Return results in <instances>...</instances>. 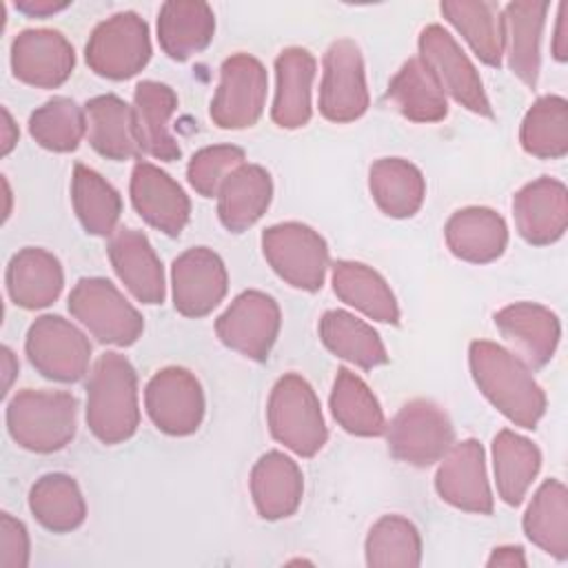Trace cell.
I'll list each match as a JSON object with an SVG mask.
<instances>
[{
	"instance_id": "cell-1",
	"label": "cell",
	"mask_w": 568,
	"mask_h": 568,
	"mask_svg": "<svg viewBox=\"0 0 568 568\" xmlns=\"http://www.w3.org/2000/svg\"><path fill=\"white\" fill-rule=\"evenodd\" d=\"M468 364L481 395L506 419L526 430L537 428L546 413V393L521 357L495 342L475 339Z\"/></svg>"
},
{
	"instance_id": "cell-2",
	"label": "cell",
	"mask_w": 568,
	"mask_h": 568,
	"mask_svg": "<svg viewBox=\"0 0 568 568\" xmlns=\"http://www.w3.org/2000/svg\"><path fill=\"white\" fill-rule=\"evenodd\" d=\"M87 426L106 446L131 439L140 426L138 375L120 353H104L87 382Z\"/></svg>"
},
{
	"instance_id": "cell-3",
	"label": "cell",
	"mask_w": 568,
	"mask_h": 568,
	"mask_svg": "<svg viewBox=\"0 0 568 568\" xmlns=\"http://www.w3.org/2000/svg\"><path fill=\"white\" fill-rule=\"evenodd\" d=\"M7 430L24 450H62L78 430V399L64 390H18L7 404Z\"/></svg>"
},
{
	"instance_id": "cell-4",
	"label": "cell",
	"mask_w": 568,
	"mask_h": 568,
	"mask_svg": "<svg viewBox=\"0 0 568 568\" xmlns=\"http://www.w3.org/2000/svg\"><path fill=\"white\" fill-rule=\"evenodd\" d=\"M266 422L273 439L300 457L317 455L328 439L320 399L297 373H286L273 384Z\"/></svg>"
},
{
	"instance_id": "cell-5",
	"label": "cell",
	"mask_w": 568,
	"mask_h": 568,
	"mask_svg": "<svg viewBox=\"0 0 568 568\" xmlns=\"http://www.w3.org/2000/svg\"><path fill=\"white\" fill-rule=\"evenodd\" d=\"M71 315L100 342L131 346L144 331L140 311L106 277H82L69 293Z\"/></svg>"
},
{
	"instance_id": "cell-6",
	"label": "cell",
	"mask_w": 568,
	"mask_h": 568,
	"mask_svg": "<svg viewBox=\"0 0 568 568\" xmlns=\"http://www.w3.org/2000/svg\"><path fill=\"white\" fill-rule=\"evenodd\" d=\"M390 455L408 466L426 468L439 462L455 444V428L446 410L424 397L406 402L386 424Z\"/></svg>"
},
{
	"instance_id": "cell-7",
	"label": "cell",
	"mask_w": 568,
	"mask_h": 568,
	"mask_svg": "<svg viewBox=\"0 0 568 568\" xmlns=\"http://www.w3.org/2000/svg\"><path fill=\"white\" fill-rule=\"evenodd\" d=\"M268 266L293 288L320 291L328 271L326 240L302 222H280L262 233Z\"/></svg>"
},
{
	"instance_id": "cell-8",
	"label": "cell",
	"mask_w": 568,
	"mask_h": 568,
	"mask_svg": "<svg viewBox=\"0 0 568 568\" xmlns=\"http://www.w3.org/2000/svg\"><path fill=\"white\" fill-rule=\"evenodd\" d=\"M84 60L102 78H133L151 60L149 24L135 11H120L102 20L89 36Z\"/></svg>"
},
{
	"instance_id": "cell-9",
	"label": "cell",
	"mask_w": 568,
	"mask_h": 568,
	"mask_svg": "<svg viewBox=\"0 0 568 568\" xmlns=\"http://www.w3.org/2000/svg\"><path fill=\"white\" fill-rule=\"evenodd\" d=\"M24 353L42 377L71 384L82 379L89 371L91 342L69 320L42 315L27 331Z\"/></svg>"
},
{
	"instance_id": "cell-10",
	"label": "cell",
	"mask_w": 568,
	"mask_h": 568,
	"mask_svg": "<svg viewBox=\"0 0 568 568\" xmlns=\"http://www.w3.org/2000/svg\"><path fill=\"white\" fill-rule=\"evenodd\" d=\"M417 47L419 60L435 75L444 93H448L468 111L484 118H493V106L475 64L464 53L459 42L442 24L424 27Z\"/></svg>"
},
{
	"instance_id": "cell-11",
	"label": "cell",
	"mask_w": 568,
	"mask_h": 568,
	"mask_svg": "<svg viewBox=\"0 0 568 568\" xmlns=\"http://www.w3.org/2000/svg\"><path fill=\"white\" fill-rule=\"evenodd\" d=\"M268 75L248 53H233L220 67V84L211 100V120L220 129H248L264 111Z\"/></svg>"
},
{
	"instance_id": "cell-12",
	"label": "cell",
	"mask_w": 568,
	"mask_h": 568,
	"mask_svg": "<svg viewBox=\"0 0 568 568\" xmlns=\"http://www.w3.org/2000/svg\"><path fill=\"white\" fill-rule=\"evenodd\" d=\"M144 408L153 426L171 437L193 435L204 419V390L200 379L182 366L158 371L144 388Z\"/></svg>"
},
{
	"instance_id": "cell-13",
	"label": "cell",
	"mask_w": 568,
	"mask_h": 568,
	"mask_svg": "<svg viewBox=\"0 0 568 568\" xmlns=\"http://www.w3.org/2000/svg\"><path fill=\"white\" fill-rule=\"evenodd\" d=\"M280 306L264 291L240 293L215 320L220 342L253 362H266L280 335Z\"/></svg>"
},
{
	"instance_id": "cell-14",
	"label": "cell",
	"mask_w": 568,
	"mask_h": 568,
	"mask_svg": "<svg viewBox=\"0 0 568 568\" xmlns=\"http://www.w3.org/2000/svg\"><path fill=\"white\" fill-rule=\"evenodd\" d=\"M368 109V87L362 51L351 38L335 40L324 53L320 82V113L328 122L346 124Z\"/></svg>"
},
{
	"instance_id": "cell-15",
	"label": "cell",
	"mask_w": 568,
	"mask_h": 568,
	"mask_svg": "<svg viewBox=\"0 0 568 568\" xmlns=\"http://www.w3.org/2000/svg\"><path fill=\"white\" fill-rule=\"evenodd\" d=\"M435 490L446 504L464 513H493L495 501L486 473V455L477 439L470 437L448 448L435 473Z\"/></svg>"
},
{
	"instance_id": "cell-16",
	"label": "cell",
	"mask_w": 568,
	"mask_h": 568,
	"mask_svg": "<svg viewBox=\"0 0 568 568\" xmlns=\"http://www.w3.org/2000/svg\"><path fill=\"white\" fill-rule=\"evenodd\" d=\"M173 306L184 317L209 315L229 291V273L222 257L209 246L186 248L171 266Z\"/></svg>"
},
{
	"instance_id": "cell-17",
	"label": "cell",
	"mask_w": 568,
	"mask_h": 568,
	"mask_svg": "<svg viewBox=\"0 0 568 568\" xmlns=\"http://www.w3.org/2000/svg\"><path fill=\"white\" fill-rule=\"evenodd\" d=\"M75 67L71 42L55 29H24L11 42L13 75L38 89L64 84Z\"/></svg>"
},
{
	"instance_id": "cell-18",
	"label": "cell",
	"mask_w": 568,
	"mask_h": 568,
	"mask_svg": "<svg viewBox=\"0 0 568 568\" xmlns=\"http://www.w3.org/2000/svg\"><path fill=\"white\" fill-rule=\"evenodd\" d=\"M129 193L133 209L146 224L171 237H178L184 231L191 215V202L184 189L166 171L144 160L135 162Z\"/></svg>"
},
{
	"instance_id": "cell-19",
	"label": "cell",
	"mask_w": 568,
	"mask_h": 568,
	"mask_svg": "<svg viewBox=\"0 0 568 568\" xmlns=\"http://www.w3.org/2000/svg\"><path fill=\"white\" fill-rule=\"evenodd\" d=\"M513 215L517 233L532 246L557 242L568 226V191L566 184L541 175L521 186L513 197Z\"/></svg>"
},
{
	"instance_id": "cell-20",
	"label": "cell",
	"mask_w": 568,
	"mask_h": 568,
	"mask_svg": "<svg viewBox=\"0 0 568 568\" xmlns=\"http://www.w3.org/2000/svg\"><path fill=\"white\" fill-rule=\"evenodd\" d=\"M495 326L530 368L546 366L559 344V317L544 304L515 302L495 313Z\"/></svg>"
},
{
	"instance_id": "cell-21",
	"label": "cell",
	"mask_w": 568,
	"mask_h": 568,
	"mask_svg": "<svg viewBox=\"0 0 568 568\" xmlns=\"http://www.w3.org/2000/svg\"><path fill=\"white\" fill-rule=\"evenodd\" d=\"M111 266L129 293L142 304H162L166 295L164 268L149 237L135 229H120L106 246Z\"/></svg>"
},
{
	"instance_id": "cell-22",
	"label": "cell",
	"mask_w": 568,
	"mask_h": 568,
	"mask_svg": "<svg viewBox=\"0 0 568 568\" xmlns=\"http://www.w3.org/2000/svg\"><path fill=\"white\" fill-rule=\"evenodd\" d=\"M550 4L537 0H515L501 11L504 55L510 71L530 89L537 87L541 67V33Z\"/></svg>"
},
{
	"instance_id": "cell-23",
	"label": "cell",
	"mask_w": 568,
	"mask_h": 568,
	"mask_svg": "<svg viewBox=\"0 0 568 568\" xmlns=\"http://www.w3.org/2000/svg\"><path fill=\"white\" fill-rule=\"evenodd\" d=\"M178 93L158 80H142L133 91V122L140 149L162 162L180 160L182 149L171 133Z\"/></svg>"
},
{
	"instance_id": "cell-24",
	"label": "cell",
	"mask_w": 568,
	"mask_h": 568,
	"mask_svg": "<svg viewBox=\"0 0 568 568\" xmlns=\"http://www.w3.org/2000/svg\"><path fill=\"white\" fill-rule=\"evenodd\" d=\"M450 253L470 264H488L501 257L508 246L506 220L488 206L455 211L444 226Z\"/></svg>"
},
{
	"instance_id": "cell-25",
	"label": "cell",
	"mask_w": 568,
	"mask_h": 568,
	"mask_svg": "<svg viewBox=\"0 0 568 568\" xmlns=\"http://www.w3.org/2000/svg\"><path fill=\"white\" fill-rule=\"evenodd\" d=\"M304 495V477L288 455L280 450L264 453L251 470V497L262 519L277 521L291 517Z\"/></svg>"
},
{
	"instance_id": "cell-26",
	"label": "cell",
	"mask_w": 568,
	"mask_h": 568,
	"mask_svg": "<svg viewBox=\"0 0 568 568\" xmlns=\"http://www.w3.org/2000/svg\"><path fill=\"white\" fill-rule=\"evenodd\" d=\"M7 293L20 308L36 311L53 304L64 286L60 260L40 246L20 248L7 266Z\"/></svg>"
},
{
	"instance_id": "cell-27",
	"label": "cell",
	"mask_w": 568,
	"mask_h": 568,
	"mask_svg": "<svg viewBox=\"0 0 568 568\" xmlns=\"http://www.w3.org/2000/svg\"><path fill=\"white\" fill-rule=\"evenodd\" d=\"M275 100L271 118L280 129H300L311 120L315 58L302 47H288L275 58Z\"/></svg>"
},
{
	"instance_id": "cell-28",
	"label": "cell",
	"mask_w": 568,
	"mask_h": 568,
	"mask_svg": "<svg viewBox=\"0 0 568 568\" xmlns=\"http://www.w3.org/2000/svg\"><path fill=\"white\" fill-rule=\"evenodd\" d=\"M215 36V13L200 0H169L158 13V42L178 62L204 51Z\"/></svg>"
},
{
	"instance_id": "cell-29",
	"label": "cell",
	"mask_w": 568,
	"mask_h": 568,
	"mask_svg": "<svg viewBox=\"0 0 568 568\" xmlns=\"http://www.w3.org/2000/svg\"><path fill=\"white\" fill-rule=\"evenodd\" d=\"M273 197L271 173L260 164L237 166L217 191V215L226 231L251 229L268 209Z\"/></svg>"
},
{
	"instance_id": "cell-30",
	"label": "cell",
	"mask_w": 568,
	"mask_h": 568,
	"mask_svg": "<svg viewBox=\"0 0 568 568\" xmlns=\"http://www.w3.org/2000/svg\"><path fill=\"white\" fill-rule=\"evenodd\" d=\"M87 138L95 153L106 160H131L140 155L133 106L113 93L95 95L84 104Z\"/></svg>"
},
{
	"instance_id": "cell-31",
	"label": "cell",
	"mask_w": 568,
	"mask_h": 568,
	"mask_svg": "<svg viewBox=\"0 0 568 568\" xmlns=\"http://www.w3.org/2000/svg\"><path fill=\"white\" fill-rule=\"evenodd\" d=\"M331 284L335 295L364 313L368 320L382 324L399 322V306L388 282L371 266L353 260H339L333 264Z\"/></svg>"
},
{
	"instance_id": "cell-32",
	"label": "cell",
	"mask_w": 568,
	"mask_h": 568,
	"mask_svg": "<svg viewBox=\"0 0 568 568\" xmlns=\"http://www.w3.org/2000/svg\"><path fill=\"white\" fill-rule=\"evenodd\" d=\"M368 189L377 209L395 220L413 217L426 197L422 171L404 158H379L371 164Z\"/></svg>"
},
{
	"instance_id": "cell-33",
	"label": "cell",
	"mask_w": 568,
	"mask_h": 568,
	"mask_svg": "<svg viewBox=\"0 0 568 568\" xmlns=\"http://www.w3.org/2000/svg\"><path fill=\"white\" fill-rule=\"evenodd\" d=\"M317 328L322 344L339 359H346L364 371H373L375 366L388 362L386 346L377 331L348 311H326Z\"/></svg>"
},
{
	"instance_id": "cell-34",
	"label": "cell",
	"mask_w": 568,
	"mask_h": 568,
	"mask_svg": "<svg viewBox=\"0 0 568 568\" xmlns=\"http://www.w3.org/2000/svg\"><path fill=\"white\" fill-rule=\"evenodd\" d=\"M541 468V453L528 437L504 428L493 439V473L499 497L519 506Z\"/></svg>"
},
{
	"instance_id": "cell-35",
	"label": "cell",
	"mask_w": 568,
	"mask_h": 568,
	"mask_svg": "<svg viewBox=\"0 0 568 568\" xmlns=\"http://www.w3.org/2000/svg\"><path fill=\"white\" fill-rule=\"evenodd\" d=\"M521 526L539 550L559 561L568 557V490L559 479H546L537 488Z\"/></svg>"
},
{
	"instance_id": "cell-36",
	"label": "cell",
	"mask_w": 568,
	"mask_h": 568,
	"mask_svg": "<svg viewBox=\"0 0 568 568\" xmlns=\"http://www.w3.org/2000/svg\"><path fill=\"white\" fill-rule=\"evenodd\" d=\"M388 100L410 122H439L448 115L446 93L419 58L406 60L388 82Z\"/></svg>"
},
{
	"instance_id": "cell-37",
	"label": "cell",
	"mask_w": 568,
	"mask_h": 568,
	"mask_svg": "<svg viewBox=\"0 0 568 568\" xmlns=\"http://www.w3.org/2000/svg\"><path fill=\"white\" fill-rule=\"evenodd\" d=\"M444 18L464 36L473 53L488 67H501L504 29L501 11L484 0H446L439 4Z\"/></svg>"
},
{
	"instance_id": "cell-38",
	"label": "cell",
	"mask_w": 568,
	"mask_h": 568,
	"mask_svg": "<svg viewBox=\"0 0 568 568\" xmlns=\"http://www.w3.org/2000/svg\"><path fill=\"white\" fill-rule=\"evenodd\" d=\"M29 510L51 532H71L82 526L87 504L78 481L67 473H47L29 490Z\"/></svg>"
},
{
	"instance_id": "cell-39",
	"label": "cell",
	"mask_w": 568,
	"mask_h": 568,
	"mask_svg": "<svg viewBox=\"0 0 568 568\" xmlns=\"http://www.w3.org/2000/svg\"><path fill=\"white\" fill-rule=\"evenodd\" d=\"M71 202L82 229L89 235L109 237L115 233L122 213V197L111 182L80 162L73 166Z\"/></svg>"
},
{
	"instance_id": "cell-40",
	"label": "cell",
	"mask_w": 568,
	"mask_h": 568,
	"mask_svg": "<svg viewBox=\"0 0 568 568\" xmlns=\"http://www.w3.org/2000/svg\"><path fill=\"white\" fill-rule=\"evenodd\" d=\"M333 419L351 435L379 437L386 430L384 410L368 384L348 368H339L331 390Z\"/></svg>"
},
{
	"instance_id": "cell-41",
	"label": "cell",
	"mask_w": 568,
	"mask_h": 568,
	"mask_svg": "<svg viewBox=\"0 0 568 568\" xmlns=\"http://www.w3.org/2000/svg\"><path fill=\"white\" fill-rule=\"evenodd\" d=\"M526 153L559 160L568 153V102L561 95H541L526 111L519 129Z\"/></svg>"
},
{
	"instance_id": "cell-42",
	"label": "cell",
	"mask_w": 568,
	"mask_h": 568,
	"mask_svg": "<svg viewBox=\"0 0 568 568\" xmlns=\"http://www.w3.org/2000/svg\"><path fill=\"white\" fill-rule=\"evenodd\" d=\"M364 555L371 568H415L422 564L419 530L402 515H384L371 526Z\"/></svg>"
},
{
	"instance_id": "cell-43",
	"label": "cell",
	"mask_w": 568,
	"mask_h": 568,
	"mask_svg": "<svg viewBox=\"0 0 568 568\" xmlns=\"http://www.w3.org/2000/svg\"><path fill=\"white\" fill-rule=\"evenodd\" d=\"M31 138L47 151H75L87 133V113L75 100L55 95L29 115Z\"/></svg>"
},
{
	"instance_id": "cell-44",
	"label": "cell",
	"mask_w": 568,
	"mask_h": 568,
	"mask_svg": "<svg viewBox=\"0 0 568 568\" xmlns=\"http://www.w3.org/2000/svg\"><path fill=\"white\" fill-rule=\"evenodd\" d=\"M246 160L244 151L235 144H213L204 146L189 160L186 178L189 184L202 197H217L222 182Z\"/></svg>"
},
{
	"instance_id": "cell-45",
	"label": "cell",
	"mask_w": 568,
	"mask_h": 568,
	"mask_svg": "<svg viewBox=\"0 0 568 568\" xmlns=\"http://www.w3.org/2000/svg\"><path fill=\"white\" fill-rule=\"evenodd\" d=\"M29 532L27 526L9 513L0 515V568L29 566Z\"/></svg>"
},
{
	"instance_id": "cell-46",
	"label": "cell",
	"mask_w": 568,
	"mask_h": 568,
	"mask_svg": "<svg viewBox=\"0 0 568 568\" xmlns=\"http://www.w3.org/2000/svg\"><path fill=\"white\" fill-rule=\"evenodd\" d=\"M528 561H526V555H524V548L521 546H499L490 552L486 566L488 568H524Z\"/></svg>"
},
{
	"instance_id": "cell-47",
	"label": "cell",
	"mask_w": 568,
	"mask_h": 568,
	"mask_svg": "<svg viewBox=\"0 0 568 568\" xmlns=\"http://www.w3.org/2000/svg\"><path fill=\"white\" fill-rule=\"evenodd\" d=\"M568 4L561 2L559 4V13H557V27H555V38H552V58L557 62H566L568 60V18H566Z\"/></svg>"
},
{
	"instance_id": "cell-48",
	"label": "cell",
	"mask_w": 568,
	"mask_h": 568,
	"mask_svg": "<svg viewBox=\"0 0 568 568\" xmlns=\"http://www.w3.org/2000/svg\"><path fill=\"white\" fill-rule=\"evenodd\" d=\"M69 4L71 2H55V0H20L16 2V9L29 18H47L58 11H64Z\"/></svg>"
},
{
	"instance_id": "cell-49",
	"label": "cell",
	"mask_w": 568,
	"mask_h": 568,
	"mask_svg": "<svg viewBox=\"0 0 568 568\" xmlns=\"http://www.w3.org/2000/svg\"><path fill=\"white\" fill-rule=\"evenodd\" d=\"M18 126L11 118V113L7 111V106H2V155H9L11 149L18 144Z\"/></svg>"
},
{
	"instance_id": "cell-50",
	"label": "cell",
	"mask_w": 568,
	"mask_h": 568,
	"mask_svg": "<svg viewBox=\"0 0 568 568\" xmlns=\"http://www.w3.org/2000/svg\"><path fill=\"white\" fill-rule=\"evenodd\" d=\"M0 355H2V395H7L9 388H11L13 377L18 375V362H16L9 346H2Z\"/></svg>"
}]
</instances>
